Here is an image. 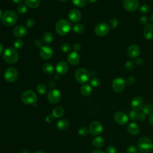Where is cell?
I'll return each instance as SVG.
<instances>
[{
  "label": "cell",
  "instance_id": "26",
  "mask_svg": "<svg viewBox=\"0 0 153 153\" xmlns=\"http://www.w3.org/2000/svg\"><path fill=\"white\" fill-rule=\"evenodd\" d=\"M27 6L32 8H36L40 4V0H25Z\"/></svg>",
  "mask_w": 153,
  "mask_h": 153
},
{
  "label": "cell",
  "instance_id": "39",
  "mask_svg": "<svg viewBox=\"0 0 153 153\" xmlns=\"http://www.w3.org/2000/svg\"><path fill=\"white\" fill-rule=\"evenodd\" d=\"M17 11L20 14H25L27 11V7L24 4L20 5L17 8Z\"/></svg>",
  "mask_w": 153,
  "mask_h": 153
},
{
  "label": "cell",
  "instance_id": "6",
  "mask_svg": "<svg viewBox=\"0 0 153 153\" xmlns=\"http://www.w3.org/2000/svg\"><path fill=\"white\" fill-rule=\"evenodd\" d=\"M75 78L79 83H85L90 78V73L84 68H79L75 72Z\"/></svg>",
  "mask_w": 153,
  "mask_h": 153
},
{
  "label": "cell",
  "instance_id": "27",
  "mask_svg": "<svg viewBox=\"0 0 153 153\" xmlns=\"http://www.w3.org/2000/svg\"><path fill=\"white\" fill-rule=\"evenodd\" d=\"M43 70L45 74L50 75L54 72V67L51 64L46 63L43 65Z\"/></svg>",
  "mask_w": 153,
  "mask_h": 153
},
{
  "label": "cell",
  "instance_id": "19",
  "mask_svg": "<svg viewBox=\"0 0 153 153\" xmlns=\"http://www.w3.org/2000/svg\"><path fill=\"white\" fill-rule=\"evenodd\" d=\"M27 33V29L24 26L19 25L15 27L13 29V34L19 38L25 36Z\"/></svg>",
  "mask_w": 153,
  "mask_h": 153
},
{
  "label": "cell",
  "instance_id": "36",
  "mask_svg": "<svg viewBox=\"0 0 153 153\" xmlns=\"http://www.w3.org/2000/svg\"><path fill=\"white\" fill-rule=\"evenodd\" d=\"M72 48H71V46L69 44H67V43H63L61 45H60V50L63 51V52H65V53H67V52H69L71 50Z\"/></svg>",
  "mask_w": 153,
  "mask_h": 153
},
{
  "label": "cell",
  "instance_id": "51",
  "mask_svg": "<svg viewBox=\"0 0 153 153\" xmlns=\"http://www.w3.org/2000/svg\"><path fill=\"white\" fill-rule=\"evenodd\" d=\"M34 45L37 47H42V42L39 40V39H36L34 41Z\"/></svg>",
  "mask_w": 153,
  "mask_h": 153
},
{
  "label": "cell",
  "instance_id": "4",
  "mask_svg": "<svg viewBox=\"0 0 153 153\" xmlns=\"http://www.w3.org/2000/svg\"><path fill=\"white\" fill-rule=\"evenodd\" d=\"M17 20V14L14 11L8 10L4 13L2 18L3 24L6 26H13Z\"/></svg>",
  "mask_w": 153,
  "mask_h": 153
},
{
  "label": "cell",
  "instance_id": "59",
  "mask_svg": "<svg viewBox=\"0 0 153 153\" xmlns=\"http://www.w3.org/2000/svg\"><path fill=\"white\" fill-rule=\"evenodd\" d=\"M2 16H3V15H2V11H1V10H0V20L1 19L2 20Z\"/></svg>",
  "mask_w": 153,
  "mask_h": 153
},
{
  "label": "cell",
  "instance_id": "50",
  "mask_svg": "<svg viewBox=\"0 0 153 153\" xmlns=\"http://www.w3.org/2000/svg\"><path fill=\"white\" fill-rule=\"evenodd\" d=\"M73 48H74V50H75V51H78L81 50V45L79 44V43H75L74 46H73Z\"/></svg>",
  "mask_w": 153,
  "mask_h": 153
},
{
  "label": "cell",
  "instance_id": "61",
  "mask_svg": "<svg viewBox=\"0 0 153 153\" xmlns=\"http://www.w3.org/2000/svg\"><path fill=\"white\" fill-rule=\"evenodd\" d=\"M151 22L153 23V14L151 15Z\"/></svg>",
  "mask_w": 153,
  "mask_h": 153
},
{
  "label": "cell",
  "instance_id": "30",
  "mask_svg": "<svg viewBox=\"0 0 153 153\" xmlns=\"http://www.w3.org/2000/svg\"><path fill=\"white\" fill-rule=\"evenodd\" d=\"M73 29L76 32V33H82L84 32V30H85V28H84V25H82V24L81 23H77L76 25H74V27H73Z\"/></svg>",
  "mask_w": 153,
  "mask_h": 153
},
{
  "label": "cell",
  "instance_id": "55",
  "mask_svg": "<svg viewBox=\"0 0 153 153\" xmlns=\"http://www.w3.org/2000/svg\"><path fill=\"white\" fill-rule=\"evenodd\" d=\"M12 1L16 4H21L23 1V0H12Z\"/></svg>",
  "mask_w": 153,
  "mask_h": 153
},
{
  "label": "cell",
  "instance_id": "12",
  "mask_svg": "<svg viewBox=\"0 0 153 153\" xmlns=\"http://www.w3.org/2000/svg\"><path fill=\"white\" fill-rule=\"evenodd\" d=\"M114 120L116 123L123 126L128 122V117L126 113L121 111H118L114 114Z\"/></svg>",
  "mask_w": 153,
  "mask_h": 153
},
{
  "label": "cell",
  "instance_id": "8",
  "mask_svg": "<svg viewBox=\"0 0 153 153\" xmlns=\"http://www.w3.org/2000/svg\"><path fill=\"white\" fill-rule=\"evenodd\" d=\"M123 5L126 10L133 12L139 8V2L138 0H123Z\"/></svg>",
  "mask_w": 153,
  "mask_h": 153
},
{
  "label": "cell",
  "instance_id": "48",
  "mask_svg": "<svg viewBox=\"0 0 153 153\" xmlns=\"http://www.w3.org/2000/svg\"><path fill=\"white\" fill-rule=\"evenodd\" d=\"M140 23L142 25H147L148 23V17L146 16H142L140 18Z\"/></svg>",
  "mask_w": 153,
  "mask_h": 153
},
{
  "label": "cell",
  "instance_id": "24",
  "mask_svg": "<svg viewBox=\"0 0 153 153\" xmlns=\"http://www.w3.org/2000/svg\"><path fill=\"white\" fill-rule=\"evenodd\" d=\"M69 126V121L66 119H62L57 123V127L60 130H65Z\"/></svg>",
  "mask_w": 153,
  "mask_h": 153
},
{
  "label": "cell",
  "instance_id": "22",
  "mask_svg": "<svg viewBox=\"0 0 153 153\" xmlns=\"http://www.w3.org/2000/svg\"><path fill=\"white\" fill-rule=\"evenodd\" d=\"M127 131L131 135H137L139 132V127L135 123H131L127 126Z\"/></svg>",
  "mask_w": 153,
  "mask_h": 153
},
{
  "label": "cell",
  "instance_id": "13",
  "mask_svg": "<svg viewBox=\"0 0 153 153\" xmlns=\"http://www.w3.org/2000/svg\"><path fill=\"white\" fill-rule=\"evenodd\" d=\"M130 105L132 110L136 111H140V109H142L144 105L143 100L140 96H136L132 99L130 103Z\"/></svg>",
  "mask_w": 153,
  "mask_h": 153
},
{
  "label": "cell",
  "instance_id": "38",
  "mask_svg": "<svg viewBox=\"0 0 153 153\" xmlns=\"http://www.w3.org/2000/svg\"><path fill=\"white\" fill-rule=\"evenodd\" d=\"M128 115H129V117H130V118L131 120H133V121L137 120V116H138V112L137 111H134V110L130 111L128 112Z\"/></svg>",
  "mask_w": 153,
  "mask_h": 153
},
{
  "label": "cell",
  "instance_id": "44",
  "mask_svg": "<svg viewBox=\"0 0 153 153\" xmlns=\"http://www.w3.org/2000/svg\"><path fill=\"white\" fill-rule=\"evenodd\" d=\"M126 153H137V149L134 146H129L127 148Z\"/></svg>",
  "mask_w": 153,
  "mask_h": 153
},
{
  "label": "cell",
  "instance_id": "11",
  "mask_svg": "<svg viewBox=\"0 0 153 153\" xmlns=\"http://www.w3.org/2000/svg\"><path fill=\"white\" fill-rule=\"evenodd\" d=\"M18 77V73L14 68H8L4 74V78L5 80L9 82H14Z\"/></svg>",
  "mask_w": 153,
  "mask_h": 153
},
{
  "label": "cell",
  "instance_id": "34",
  "mask_svg": "<svg viewBox=\"0 0 153 153\" xmlns=\"http://www.w3.org/2000/svg\"><path fill=\"white\" fill-rule=\"evenodd\" d=\"M90 84L93 87H97L100 85V81L98 78H93L90 81Z\"/></svg>",
  "mask_w": 153,
  "mask_h": 153
},
{
  "label": "cell",
  "instance_id": "21",
  "mask_svg": "<svg viewBox=\"0 0 153 153\" xmlns=\"http://www.w3.org/2000/svg\"><path fill=\"white\" fill-rule=\"evenodd\" d=\"M143 36L147 39H151L153 38V25H146L143 30Z\"/></svg>",
  "mask_w": 153,
  "mask_h": 153
},
{
  "label": "cell",
  "instance_id": "45",
  "mask_svg": "<svg viewBox=\"0 0 153 153\" xmlns=\"http://www.w3.org/2000/svg\"><path fill=\"white\" fill-rule=\"evenodd\" d=\"M126 84L130 85H131L135 83V78L133 76H128L126 80Z\"/></svg>",
  "mask_w": 153,
  "mask_h": 153
},
{
  "label": "cell",
  "instance_id": "10",
  "mask_svg": "<svg viewBox=\"0 0 153 153\" xmlns=\"http://www.w3.org/2000/svg\"><path fill=\"white\" fill-rule=\"evenodd\" d=\"M109 26L105 23H100L97 25L94 28V32L96 34L100 36L106 35L109 31Z\"/></svg>",
  "mask_w": 153,
  "mask_h": 153
},
{
  "label": "cell",
  "instance_id": "9",
  "mask_svg": "<svg viewBox=\"0 0 153 153\" xmlns=\"http://www.w3.org/2000/svg\"><path fill=\"white\" fill-rule=\"evenodd\" d=\"M88 130L91 134L97 136L102 132L103 126L100 122L94 121L90 124Z\"/></svg>",
  "mask_w": 153,
  "mask_h": 153
},
{
  "label": "cell",
  "instance_id": "40",
  "mask_svg": "<svg viewBox=\"0 0 153 153\" xmlns=\"http://www.w3.org/2000/svg\"><path fill=\"white\" fill-rule=\"evenodd\" d=\"M13 45L16 49H20L23 45V42L21 39H16L13 42Z\"/></svg>",
  "mask_w": 153,
  "mask_h": 153
},
{
  "label": "cell",
  "instance_id": "20",
  "mask_svg": "<svg viewBox=\"0 0 153 153\" xmlns=\"http://www.w3.org/2000/svg\"><path fill=\"white\" fill-rule=\"evenodd\" d=\"M80 60V57L79 54L76 51H73L68 56V61L72 65H77Z\"/></svg>",
  "mask_w": 153,
  "mask_h": 153
},
{
  "label": "cell",
  "instance_id": "49",
  "mask_svg": "<svg viewBox=\"0 0 153 153\" xmlns=\"http://www.w3.org/2000/svg\"><path fill=\"white\" fill-rule=\"evenodd\" d=\"M54 118V117L53 115V114H49L45 117V121L48 123H51L53 121Z\"/></svg>",
  "mask_w": 153,
  "mask_h": 153
},
{
  "label": "cell",
  "instance_id": "41",
  "mask_svg": "<svg viewBox=\"0 0 153 153\" xmlns=\"http://www.w3.org/2000/svg\"><path fill=\"white\" fill-rule=\"evenodd\" d=\"M88 131H89V130L87 127H81V128H79V130L78 131V133L79 135L84 136H86L88 134Z\"/></svg>",
  "mask_w": 153,
  "mask_h": 153
},
{
  "label": "cell",
  "instance_id": "17",
  "mask_svg": "<svg viewBox=\"0 0 153 153\" xmlns=\"http://www.w3.org/2000/svg\"><path fill=\"white\" fill-rule=\"evenodd\" d=\"M68 18L72 22H77L81 20V14L79 10L76 9H73L69 12Z\"/></svg>",
  "mask_w": 153,
  "mask_h": 153
},
{
  "label": "cell",
  "instance_id": "52",
  "mask_svg": "<svg viewBox=\"0 0 153 153\" xmlns=\"http://www.w3.org/2000/svg\"><path fill=\"white\" fill-rule=\"evenodd\" d=\"M134 63L137 65H140L142 63V59L140 57H137L134 61Z\"/></svg>",
  "mask_w": 153,
  "mask_h": 153
},
{
  "label": "cell",
  "instance_id": "54",
  "mask_svg": "<svg viewBox=\"0 0 153 153\" xmlns=\"http://www.w3.org/2000/svg\"><path fill=\"white\" fill-rule=\"evenodd\" d=\"M91 153H104L101 150H99V149H96V150H94L91 152Z\"/></svg>",
  "mask_w": 153,
  "mask_h": 153
},
{
  "label": "cell",
  "instance_id": "32",
  "mask_svg": "<svg viewBox=\"0 0 153 153\" xmlns=\"http://www.w3.org/2000/svg\"><path fill=\"white\" fill-rule=\"evenodd\" d=\"M72 3L76 7L82 8L86 5L87 0H72Z\"/></svg>",
  "mask_w": 153,
  "mask_h": 153
},
{
  "label": "cell",
  "instance_id": "15",
  "mask_svg": "<svg viewBox=\"0 0 153 153\" xmlns=\"http://www.w3.org/2000/svg\"><path fill=\"white\" fill-rule=\"evenodd\" d=\"M53 54L52 48L48 46H42L41 47L39 51L40 57L44 60H48L50 59Z\"/></svg>",
  "mask_w": 153,
  "mask_h": 153
},
{
  "label": "cell",
  "instance_id": "28",
  "mask_svg": "<svg viewBox=\"0 0 153 153\" xmlns=\"http://www.w3.org/2000/svg\"><path fill=\"white\" fill-rule=\"evenodd\" d=\"M64 114V110L61 107H56L53 111V115L56 118H59L62 117Z\"/></svg>",
  "mask_w": 153,
  "mask_h": 153
},
{
  "label": "cell",
  "instance_id": "63",
  "mask_svg": "<svg viewBox=\"0 0 153 153\" xmlns=\"http://www.w3.org/2000/svg\"><path fill=\"white\" fill-rule=\"evenodd\" d=\"M151 107H152V109H153V102H152V103H151Z\"/></svg>",
  "mask_w": 153,
  "mask_h": 153
},
{
  "label": "cell",
  "instance_id": "37",
  "mask_svg": "<svg viewBox=\"0 0 153 153\" xmlns=\"http://www.w3.org/2000/svg\"><path fill=\"white\" fill-rule=\"evenodd\" d=\"M109 26L112 29L116 28L118 25V21L116 18H112L109 22Z\"/></svg>",
  "mask_w": 153,
  "mask_h": 153
},
{
  "label": "cell",
  "instance_id": "42",
  "mask_svg": "<svg viewBox=\"0 0 153 153\" xmlns=\"http://www.w3.org/2000/svg\"><path fill=\"white\" fill-rule=\"evenodd\" d=\"M150 10V8H149V5H146V4H143L142 5L140 8H139V11L141 13H143V14H145V13H147L148 12H149Z\"/></svg>",
  "mask_w": 153,
  "mask_h": 153
},
{
  "label": "cell",
  "instance_id": "46",
  "mask_svg": "<svg viewBox=\"0 0 153 153\" xmlns=\"http://www.w3.org/2000/svg\"><path fill=\"white\" fill-rule=\"evenodd\" d=\"M146 119V115L143 112H139L138 116H137V120L140 121H145Z\"/></svg>",
  "mask_w": 153,
  "mask_h": 153
},
{
  "label": "cell",
  "instance_id": "62",
  "mask_svg": "<svg viewBox=\"0 0 153 153\" xmlns=\"http://www.w3.org/2000/svg\"><path fill=\"white\" fill-rule=\"evenodd\" d=\"M59 1H61V2H66V1H67L68 0H59Z\"/></svg>",
  "mask_w": 153,
  "mask_h": 153
},
{
  "label": "cell",
  "instance_id": "1",
  "mask_svg": "<svg viewBox=\"0 0 153 153\" xmlns=\"http://www.w3.org/2000/svg\"><path fill=\"white\" fill-rule=\"evenodd\" d=\"M137 148L142 153H149L153 149V143L149 137L142 136L137 141Z\"/></svg>",
  "mask_w": 153,
  "mask_h": 153
},
{
  "label": "cell",
  "instance_id": "5",
  "mask_svg": "<svg viewBox=\"0 0 153 153\" xmlns=\"http://www.w3.org/2000/svg\"><path fill=\"white\" fill-rule=\"evenodd\" d=\"M22 102L26 105H32L34 103L37 99L36 93L31 90H28L23 92L21 97Z\"/></svg>",
  "mask_w": 153,
  "mask_h": 153
},
{
  "label": "cell",
  "instance_id": "2",
  "mask_svg": "<svg viewBox=\"0 0 153 153\" xmlns=\"http://www.w3.org/2000/svg\"><path fill=\"white\" fill-rule=\"evenodd\" d=\"M71 29L70 22L66 19L59 20L56 25V30L60 35H66Z\"/></svg>",
  "mask_w": 153,
  "mask_h": 153
},
{
  "label": "cell",
  "instance_id": "29",
  "mask_svg": "<svg viewBox=\"0 0 153 153\" xmlns=\"http://www.w3.org/2000/svg\"><path fill=\"white\" fill-rule=\"evenodd\" d=\"M42 39L44 42H45L47 44H50V43L52 42V41L53 40V35L50 32H47L44 34V35L42 36Z\"/></svg>",
  "mask_w": 153,
  "mask_h": 153
},
{
  "label": "cell",
  "instance_id": "31",
  "mask_svg": "<svg viewBox=\"0 0 153 153\" xmlns=\"http://www.w3.org/2000/svg\"><path fill=\"white\" fill-rule=\"evenodd\" d=\"M36 90L38 93L41 94H44L47 91V87L43 84H39L36 87Z\"/></svg>",
  "mask_w": 153,
  "mask_h": 153
},
{
  "label": "cell",
  "instance_id": "33",
  "mask_svg": "<svg viewBox=\"0 0 153 153\" xmlns=\"http://www.w3.org/2000/svg\"><path fill=\"white\" fill-rule=\"evenodd\" d=\"M152 108L151 107V105L149 104H146L143 105L142 108V112L145 114V115H149L152 113Z\"/></svg>",
  "mask_w": 153,
  "mask_h": 153
},
{
  "label": "cell",
  "instance_id": "53",
  "mask_svg": "<svg viewBox=\"0 0 153 153\" xmlns=\"http://www.w3.org/2000/svg\"><path fill=\"white\" fill-rule=\"evenodd\" d=\"M149 122L150 124L153 127V112L151 113V114L149 115Z\"/></svg>",
  "mask_w": 153,
  "mask_h": 153
},
{
  "label": "cell",
  "instance_id": "58",
  "mask_svg": "<svg viewBox=\"0 0 153 153\" xmlns=\"http://www.w3.org/2000/svg\"><path fill=\"white\" fill-rule=\"evenodd\" d=\"M22 153H30V152H29V151H28V150H27V149H25V150H23V151H22Z\"/></svg>",
  "mask_w": 153,
  "mask_h": 153
},
{
  "label": "cell",
  "instance_id": "56",
  "mask_svg": "<svg viewBox=\"0 0 153 153\" xmlns=\"http://www.w3.org/2000/svg\"><path fill=\"white\" fill-rule=\"evenodd\" d=\"M3 52V46L1 44H0V55Z\"/></svg>",
  "mask_w": 153,
  "mask_h": 153
},
{
  "label": "cell",
  "instance_id": "25",
  "mask_svg": "<svg viewBox=\"0 0 153 153\" xmlns=\"http://www.w3.org/2000/svg\"><path fill=\"white\" fill-rule=\"evenodd\" d=\"M80 91L83 96H88L90 95V94L91 93L92 88H91V87L90 85L84 84L81 86V87L80 88Z\"/></svg>",
  "mask_w": 153,
  "mask_h": 153
},
{
  "label": "cell",
  "instance_id": "18",
  "mask_svg": "<svg viewBox=\"0 0 153 153\" xmlns=\"http://www.w3.org/2000/svg\"><path fill=\"white\" fill-rule=\"evenodd\" d=\"M69 66L68 63L65 61H60L57 63L56 66V72L60 75L65 74L68 70Z\"/></svg>",
  "mask_w": 153,
  "mask_h": 153
},
{
  "label": "cell",
  "instance_id": "43",
  "mask_svg": "<svg viewBox=\"0 0 153 153\" xmlns=\"http://www.w3.org/2000/svg\"><path fill=\"white\" fill-rule=\"evenodd\" d=\"M35 24V21L33 19H29L26 22V26L27 27H32Z\"/></svg>",
  "mask_w": 153,
  "mask_h": 153
},
{
  "label": "cell",
  "instance_id": "35",
  "mask_svg": "<svg viewBox=\"0 0 153 153\" xmlns=\"http://www.w3.org/2000/svg\"><path fill=\"white\" fill-rule=\"evenodd\" d=\"M134 62L131 60H127L125 63V68L127 71H131L134 67Z\"/></svg>",
  "mask_w": 153,
  "mask_h": 153
},
{
  "label": "cell",
  "instance_id": "60",
  "mask_svg": "<svg viewBox=\"0 0 153 153\" xmlns=\"http://www.w3.org/2000/svg\"><path fill=\"white\" fill-rule=\"evenodd\" d=\"M34 153H45V152L44 151H37L35 152Z\"/></svg>",
  "mask_w": 153,
  "mask_h": 153
},
{
  "label": "cell",
  "instance_id": "3",
  "mask_svg": "<svg viewBox=\"0 0 153 153\" xmlns=\"http://www.w3.org/2000/svg\"><path fill=\"white\" fill-rule=\"evenodd\" d=\"M3 58L7 63L13 64L17 62L19 54L17 51L13 48H8L4 52Z\"/></svg>",
  "mask_w": 153,
  "mask_h": 153
},
{
  "label": "cell",
  "instance_id": "16",
  "mask_svg": "<svg viewBox=\"0 0 153 153\" xmlns=\"http://www.w3.org/2000/svg\"><path fill=\"white\" fill-rule=\"evenodd\" d=\"M140 53V48L139 47L135 44H133L130 45L127 49V54L128 56L131 58H136Z\"/></svg>",
  "mask_w": 153,
  "mask_h": 153
},
{
  "label": "cell",
  "instance_id": "57",
  "mask_svg": "<svg viewBox=\"0 0 153 153\" xmlns=\"http://www.w3.org/2000/svg\"><path fill=\"white\" fill-rule=\"evenodd\" d=\"M89 3H91V4H92V3H94V2H96V1H97V0H87Z\"/></svg>",
  "mask_w": 153,
  "mask_h": 153
},
{
  "label": "cell",
  "instance_id": "23",
  "mask_svg": "<svg viewBox=\"0 0 153 153\" xmlns=\"http://www.w3.org/2000/svg\"><path fill=\"white\" fill-rule=\"evenodd\" d=\"M92 144L95 148H99L102 147L105 145V140L102 137L97 136L93 139Z\"/></svg>",
  "mask_w": 153,
  "mask_h": 153
},
{
  "label": "cell",
  "instance_id": "7",
  "mask_svg": "<svg viewBox=\"0 0 153 153\" xmlns=\"http://www.w3.org/2000/svg\"><path fill=\"white\" fill-rule=\"evenodd\" d=\"M126 84V80L123 78H117L113 80L112 82V87L115 92L121 93L124 89Z\"/></svg>",
  "mask_w": 153,
  "mask_h": 153
},
{
  "label": "cell",
  "instance_id": "47",
  "mask_svg": "<svg viewBox=\"0 0 153 153\" xmlns=\"http://www.w3.org/2000/svg\"><path fill=\"white\" fill-rule=\"evenodd\" d=\"M106 153H116V148L114 146H109L106 149Z\"/></svg>",
  "mask_w": 153,
  "mask_h": 153
},
{
  "label": "cell",
  "instance_id": "14",
  "mask_svg": "<svg viewBox=\"0 0 153 153\" xmlns=\"http://www.w3.org/2000/svg\"><path fill=\"white\" fill-rule=\"evenodd\" d=\"M60 98H61L60 92L56 89H53L51 90L47 95L48 101L52 104L57 103L60 100Z\"/></svg>",
  "mask_w": 153,
  "mask_h": 153
}]
</instances>
